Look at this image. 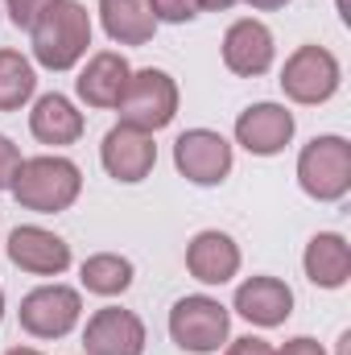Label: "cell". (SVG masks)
<instances>
[{
  "instance_id": "2e32d148",
  "label": "cell",
  "mask_w": 351,
  "mask_h": 355,
  "mask_svg": "<svg viewBox=\"0 0 351 355\" xmlns=\"http://www.w3.org/2000/svg\"><path fill=\"white\" fill-rule=\"evenodd\" d=\"M128 75L132 71H128V62L116 50H99L87 67H83V75L75 79L79 99L91 103V107H116L124 87H128Z\"/></svg>"
},
{
  "instance_id": "ac0fdd59",
  "label": "cell",
  "mask_w": 351,
  "mask_h": 355,
  "mask_svg": "<svg viewBox=\"0 0 351 355\" xmlns=\"http://www.w3.org/2000/svg\"><path fill=\"white\" fill-rule=\"evenodd\" d=\"M306 277L323 289H339L351 277V248L343 236L335 232H318L306 244Z\"/></svg>"
},
{
  "instance_id": "ffe728a7",
  "label": "cell",
  "mask_w": 351,
  "mask_h": 355,
  "mask_svg": "<svg viewBox=\"0 0 351 355\" xmlns=\"http://www.w3.org/2000/svg\"><path fill=\"white\" fill-rule=\"evenodd\" d=\"M83 285L99 297H116L132 285V265L116 252H99V257H87L83 261Z\"/></svg>"
},
{
  "instance_id": "484cf974",
  "label": "cell",
  "mask_w": 351,
  "mask_h": 355,
  "mask_svg": "<svg viewBox=\"0 0 351 355\" xmlns=\"http://www.w3.org/2000/svg\"><path fill=\"white\" fill-rule=\"evenodd\" d=\"M277 355H327V352H323L314 339H289V343H285Z\"/></svg>"
},
{
  "instance_id": "7a4b0ae2",
  "label": "cell",
  "mask_w": 351,
  "mask_h": 355,
  "mask_svg": "<svg viewBox=\"0 0 351 355\" xmlns=\"http://www.w3.org/2000/svg\"><path fill=\"white\" fill-rule=\"evenodd\" d=\"M8 190L25 211L54 215V211H67L79 198L83 174L67 157H29V162H21V170H17Z\"/></svg>"
},
{
  "instance_id": "30bf717a",
  "label": "cell",
  "mask_w": 351,
  "mask_h": 355,
  "mask_svg": "<svg viewBox=\"0 0 351 355\" xmlns=\"http://www.w3.org/2000/svg\"><path fill=\"white\" fill-rule=\"evenodd\" d=\"M83 347H87V355H141L145 352V322L120 306L95 310V318L87 322V335H83Z\"/></svg>"
},
{
  "instance_id": "8992f818",
  "label": "cell",
  "mask_w": 351,
  "mask_h": 355,
  "mask_svg": "<svg viewBox=\"0 0 351 355\" xmlns=\"http://www.w3.org/2000/svg\"><path fill=\"white\" fill-rule=\"evenodd\" d=\"M228 310L215 302V297H182L174 310H170V335L182 352H219L223 339H228Z\"/></svg>"
},
{
  "instance_id": "83f0119b",
  "label": "cell",
  "mask_w": 351,
  "mask_h": 355,
  "mask_svg": "<svg viewBox=\"0 0 351 355\" xmlns=\"http://www.w3.org/2000/svg\"><path fill=\"white\" fill-rule=\"evenodd\" d=\"M248 4H252V8H264V12H268V8H285L289 0H248Z\"/></svg>"
},
{
  "instance_id": "277c9868",
  "label": "cell",
  "mask_w": 351,
  "mask_h": 355,
  "mask_svg": "<svg viewBox=\"0 0 351 355\" xmlns=\"http://www.w3.org/2000/svg\"><path fill=\"white\" fill-rule=\"evenodd\" d=\"M298 182L318 202L343 198L351 190V145L343 137H314L298 157Z\"/></svg>"
},
{
  "instance_id": "603a6c76",
  "label": "cell",
  "mask_w": 351,
  "mask_h": 355,
  "mask_svg": "<svg viewBox=\"0 0 351 355\" xmlns=\"http://www.w3.org/2000/svg\"><path fill=\"white\" fill-rule=\"evenodd\" d=\"M46 4H54V0H8V17L17 29H33V21L46 12Z\"/></svg>"
},
{
  "instance_id": "44dd1931",
  "label": "cell",
  "mask_w": 351,
  "mask_h": 355,
  "mask_svg": "<svg viewBox=\"0 0 351 355\" xmlns=\"http://www.w3.org/2000/svg\"><path fill=\"white\" fill-rule=\"evenodd\" d=\"M37 87V75L29 67V58H21L17 50H0V112H17Z\"/></svg>"
},
{
  "instance_id": "7402d4cb",
  "label": "cell",
  "mask_w": 351,
  "mask_h": 355,
  "mask_svg": "<svg viewBox=\"0 0 351 355\" xmlns=\"http://www.w3.org/2000/svg\"><path fill=\"white\" fill-rule=\"evenodd\" d=\"M149 12H153V21L182 25L190 17H198V0H149Z\"/></svg>"
},
{
  "instance_id": "52a82bcc",
  "label": "cell",
  "mask_w": 351,
  "mask_h": 355,
  "mask_svg": "<svg viewBox=\"0 0 351 355\" xmlns=\"http://www.w3.org/2000/svg\"><path fill=\"white\" fill-rule=\"evenodd\" d=\"M17 314H21V331L25 335H33V339H62L67 331H75V322L83 314V302L67 285H42V289L21 297Z\"/></svg>"
},
{
  "instance_id": "4316f807",
  "label": "cell",
  "mask_w": 351,
  "mask_h": 355,
  "mask_svg": "<svg viewBox=\"0 0 351 355\" xmlns=\"http://www.w3.org/2000/svg\"><path fill=\"white\" fill-rule=\"evenodd\" d=\"M232 4H240V0H198V8H211V12H223Z\"/></svg>"
},
{
  "instance_id": "5bb4252c",
  "label": "cell",
  "mask_w": 351,
  "mask_h": 355,
  "mask_svg": "<svg viewBox=\"0 0 351 355\" xmlns=\"http://www.w3.org/2000/svg\"><path fill=\"white\" fill-rule=\"evenodd\" d=\"M186 268H190V277L203 281V285H223V281H232L236 268H240V248H236V240L223 236V232H198V236L190 240V248H186Z\"/></svg>"
},
{
  "instance_id": "6da1fadb",
  "label": "cell",
  "mask_w": 351,
  "mask_h": 355,
  "mask_svg": "<svg viewBox=\"0 0 351 355\" xmlns=\"http://www.w3.org/2000/svg\"><path fill=\"white\" fill-rule=\"evenodd\" d=\"M33 58L50 71H71L91 46V17L79 0H54L33 21Z\"/></svg>"
},
{
  "instance_id": "f1b7e54d",
  "label": "cell",
  "mask_w": 351,
  "mask_h": 355,
  "mask_svg": "<svg viewBox=\"0 0 351 355\" xmlns=\"http://www.w3.org/2000/svg\"><path fill=\"white\" fill-rule=\"evenodd\" d=\"M339 355H351V335H343V339H339Z\"/></svg>"
},
{
  "instance_id": "5b68a950",
  "label": "cell",
  "mask_w": 351,
  "mask_h": 355,
  "mask_svg": "<svg viewBox=\"0 0 351 355\" xmlns=\"http://www.w3.org/2000/svg\"><path fill=\"white\" fill-rule=\"evenodd\" d=\"M281 91L293 103H327L339 91V62L323 46H298L285 58L281 71Z\"/></svg>"
},
{
  "instance_id": "4fadbf2b",
  "label": "cell",
  "mask_w": 351,
  "mask_h": 355,
  "mask_svg": "<svg viewBox=\"0 0 351 355\" xmlns=\"http://www.w3.org/2000/svg\"><path fill=\"white\" fill-rule=\"evenodd\" d=\"M223 62L232 75H244V79H257L273 67V33L264 29L261 21L244 17L236 21L228 33H223Z\"/></svg>"
},
{
  "instance_id": "4dcf8cb0",
  "label": "cell",
  "mask_w": 351,
  "mask_h": 355,
  "mask_svg": "<svg viewBox=\"0 0 351 355\" xmlns=\"http://www.w3.org/2000/svg\"><path fill=\"white\" fill-rule=\"evenodd\" d=\"M0 318H4V289H0Z\"/></svg>"
},
{
  "instance_id": "8fae6325",
  "label": "cell",
  "mask_w": 351,
  "mask_h": 355,
  "mask_svg": "<svg viewBox=\"0 0 351 355\" xmlns=\"http://www.w3.org/2000/svg\"><path fill=\"white\" fill-rule=\"evenodd\" d=\"M289 137H293V116L281 103H252L236 120V141L257 157L281 153L289 145Z\"/></svg>"
},
{
  "instance_id": "3957f363",
  "label": "cell",
  "mask_w": 351,
  "mask_h": 355,
  "mask_svg": "<svg viewBox=\"0 0 351 355\" xmlns=\"http://www.w3.org/2000/svg\"><path fill=\"white\" fill-rule=\"evenodd\" d=\"M120 124L141 128V132H157L178 116V87L166 71H137L128 75V87L120 95Z\"/></svg>"
},
{
  "instance_id": "cb8c5ba5",
  "label": "cell",
  "mask_w": 351,
  "mask_h": 355,
  "mask_svg": "<svg viewBox=\"0 0 351 355\" xmlns=\"http://www.w3.org/2000/svg\"><path fill=\"white\" fill-rule=\"evenodd\" d=\"M17 170H21V153H17V145H12L8 137H0V190L12 186Z\"/></svg>"
},
{
  "instance_id": "ba28073f",
  "label": "cell",
  "mask_w": 351,
  "mask_h": 355,
  "mask_svg": "<svg viewBox=\"0 0 351 355\" xmlns=\"http://www.w3.org/2000/svg\"><path fill=\"white\" fill-rule=\"evenodd\" d=\"M174 166L194 186H219L232 174V145L211 128H190L174 141Z\"/></svg>"
},
{
  "instance_id": "d4e9b609",
  "label": "cell",
  "mask_w": 351,
  "mask_h": 355,
  "mask_svg": "<svg viewBox=\"0 0 351 355\" xmlns=\"http://www.w3.org/2000/svg\"><path fill=\"white\" fill-rule=\"evenodd\" d=\"M228 355H277V352H273L264 339H252V335H248V339H236V343L228 347Z\"/></svg>"
},
{
  "instance_id": "f546056e",
  "label": "cell",
  "mask_w": 351,
  "mask_h": 355,
  "mask_svg": "<svg viewBox=\"0 0 351 355\" xmlns=\"http://www.w3.org/2000/svg\"><path fill=\"white\" fill-rule=\"evenodd\" d=\"M4 355H42V352H33V347H12V352H4Z\"/></svg>"
},
{
  "instance_id": "e0dca14e",
  "label": "cell",
  "mask_w": 351,
  "mask_h": 355,
  "mask_svg": "<svg viewBox=\"0 0 351 355\" xmlns=\"http://www.w3.org/2000/svg\"><path fill=\"white\" fill-rule=\"evenodd\" d=\"M29 128L42 145H75L83 137V112L67 95H42L29 112Z\"/></svg>"
},
{
  "instance_id": "d6986e66",
  "label": "cell",
  "mask_w": 351,
  "mask_h": 355,
  "mask_svg": "<svg viewBox=\"0 0 351 355\" xmlns=\"http://www.w3.org/2000/svg\"><path fill=\"white\" fill-rule=\"evenodd\" d=\"M99 17H103L108 37L120 46H145L157 29L149 0H99Z\"/></svg>"
},
{
  "instance_id": "9a60e30c",
  "label": "cell",
  "mask_w": 351,
  "mask_h": 355,
  "mask_svg": "<svg viewBox=\"0 0 351 355\" xmlns=\"http://www.w3.org/2000/svg\"><path fill=\"white\" fill-rule=\"evenodd\" d=\"M236 310L257 327H281L293 314V293L277 277H248L236 289Z\"/></svg>"
},
{
  "instance_id": "9c48e42d",
  "label": "cell",
  "mask_w": 351,
  "mask_h": 355,
  "mask_svg": "<svg viewBox=\"0 0 351 355\" xmlns=\"http://www.w3.org/2000/svg\"><path fill=\"white\" fill-rule=\"evenodd\" d=\"M99 162H103V170L116 182H145L149 170L157 166V145H153L149 132L116 124L103 137V145H99Z\"/></svg>"
},
{
  "instance_id": "7c38bea8",
  "label": "cell",
  "mask_w": 351,
  "mask_h": 355,
  "mask_svg": "<svg viewBox=\"0 0 351 355\" xmlns=\"http://www.w3.org/2000/svg\"><path fill=\"white\" fill-rule=\"evenodd\" d=\"M8 261L17 268H25V272L54 277V272H67L71 268V244L58 240L46 227H17L8 236Z\"/></svg>"
}]
</instances>
